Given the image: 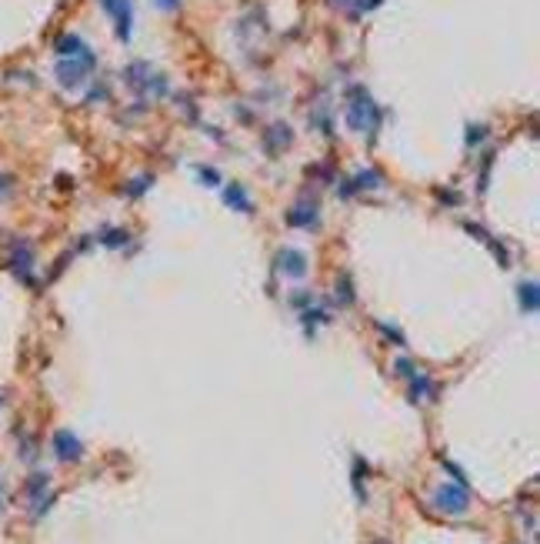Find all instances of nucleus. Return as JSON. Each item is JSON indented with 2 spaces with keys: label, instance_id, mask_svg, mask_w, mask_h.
<instances>
[{
  "label": "nucleus",
  "instance_id": "1",
  "mask_svg": "<svg viewBox=\"0 0 540 544\" xmlns=\"http://www.w3.org/2000/svg\"><path fill=\"white\" fill-rule=\"evenodd\" d=\"M344 97H347V127L353 134H374L384 114H380L377 101L370 97V90L360 87V84H351Z\"/></svg>",
  "mask_w": 540,
  "mask_h": 544
},
{
  "label": "nucleus",
  "instance_id": "2",
  "mask_svg": "<svg viewBox=\"0 0 540 544\" xmlns=\"http://www.w3.org/2000/svg\"><path fill=\"white\" fill-rule=\"evenodd\" d=\"M94 67H97V54L87 47V51L77 54V57H57L54 77H57V84H61L63 90H77L90 74H94Z\"/></svg>",
  "mask_w": 540,
  "mask_h": 544
},
{
  "label": "nucleus",
  "instance_id": "3",
  "mask_svg": "<svg viewBox=\"0 0 540 544\" xmlns=\"http://www.w3.org/2000/svg\"><path fill=\"white\" fill-rule=\"evenodd\" d=\"M124 84L134 94H153V97H163L167 94V80L161 74H153V67L147 61H134L124 67Z\"/></svg>",
  "mask_w": 540,
  "mask_h": 544
},
{
  "label": "nucleus",
  "instance_id": "4",
  "mask_svg": "<svg viewBox=\"0 0 540 544\" xmlns=\"http://www.w3.org/2000/svg\"><path fill=\"white\" fill-rule=\"evenodd\" d=\"M34 264H37L34 244L27 237H13L11 247H7V267L13 271V278L24 280L27 288H34Z\"/></svg>",
  "mask_w": 540,
  "mask_h": 544
},
{
  "label": "nucleus",
  "instance_id": "5",
  "mask_svg": "<svg viewBox=\"0 0 540 544\" xmlns=\"http://www.w3.org/2000/svg\"><path fill=\"white\" fill-rule=\"evenodd\" d=\"M103 13L113 20V30H117V40L127 44L130 34H134V7H130V0H101Z\"/></svg>",
  "mask_w": 540,
  "mask_h": 544
},
{
  "label": "nucleus",
  "instance_id": "6",
  "mask_svg": "<svg viewBox=\"0 0 540 544\" xmlns=\"http://www.w3.org/2000/svg\"><path fill=\"white\" fill-rule=\"evenodd\" d=\"M434 497H437V507L447 514H464L470 507V494H467L464 484H444V488H437Z\"/></svg>",
  "mask_w": 540,
  "mask_h": 544
},
{
  "label": "nucleus",
  "instance_id": "7",
  "mask_svg": "<svg viewBox=\"0 0 540 544\" xmlns=\"http://www.w3.org/2000/svg\"><path fill=\"white\" fill-rule=\"evenodd\" d=\"M287 224L290 228H301V230L320 228V207H317V201H297L287 211Z\"/></svg>",
  "mask_w": 540,
  "mask_h": 544
},
{
  "label": "nucleus",
  "instance_id": "8",
  "mask_svg": "<svg viewBox=\"0 0 540 544\" xmlns=\"http://www.w3.org/2000/svg\"><path fill=\"white\" fill-rule=\"evenodd\" d=\"M290 144H294V130H290V124H284V120H274V124L264 127V151L270 154V157L284 154Z\"/></svg>",
  "mask_w": 540,
  "mask_h": 544
},
{
  "label": "nucleus",
  "instance_id": "9",
  "mask_svg": "<svg viewBox=\"0 0 540 544\" xmlns=\"http://www.w3.org/2000/svg\"><path fill=\"white\" fill-rule=\"evenodd\" d=\"M277 271L284 278L301 280L307 274V257H303V251H297V247H280L277 251Z\"/></svg>",
  "mask_w": 540,
  "mask_h": 544
},
{
  "label": "nucleus",
  "instance_id": "10",
  "mask_svg": "<svg viewBox=\"0 0 540 544\" xmlns=\"http://www.w3.org/2000/svg\"><path fill=\"white\" fill-rule=\"evenodd\" d=\"M54 451H57L61 461H80L84 457V444L77 441V434H70V431H57L54 434Z\"/></svg>",
  "mask_w": 540,
  "mask_h": 544
},
{
  "label": "nucleus",
  "instance_id": "11",
  "mask_svg": "<svg viewBox=\"0 0 540 544\" xmlns=\"http://www.w3.org/2000/svg\"><path fill=\"white\" fill-rule=\"evenodd\" d=\"M224 201H227V207H234V211H240V214H253L251 194H247L244 184H237V180H230V184L224 187Z\"/></svg>",
  "mask_w": 540,
  "mask_h": 544
},
{
  "label": "nucleus",
  "instance_id": "12",
  "mask_svg": "<svg viewBox=\"0 0 540 544\" xmlns=\"http://www.w3.org/2000/svg\"><path fill=\"white\" fill-rule=\"evenodd\" d=\"M517 301H520V311H524V314H537V304H540L537 280H520V288H517Z\"/></svg>",
  "mask_w": 540,
  "mask_h": 544
},
{
  "label": "nucleus",
  "instance_id": "13",
  "mask_svg": "<svg viewBox=\"0 0 540 544\" xmlns=\"http://www.w3.org/2000/svg\"><path fill=\"white\" fill-rule=\"evenodd\" d=\"M54 51H57V57H77V54L87 51V44H84V37H77V34H61V37L54 40Z\"/></svg>",
  "mask_w": 540,
  "mask_h": 544
},
{
  "label": "nucleus",
  "instance_id": "14",
  "mask_svg": "<svg viewBox=\"0 0 540 544\" xmlns=\"http://www.w3.org/2000/svg\"><path fill=\"white\" fill-rule=\"evenodd\" d=\"M357 190H377L384 187V178H380V171H374V167H367V171H357L351 180Z\"/></svg>",
  "mask_w": 540,
  "mask_h": 544
},
{
  "label": "nucleus",
  "instance_id": "15",
  "mask_svg": "<svg viewBox=\"0 0 540 544\" xmlns=\"http://www.w3.org/2000/svg\"><path fill=\"white\" fill-rule=\"evenodd\" d=\"M47 484H51V478H47V474H34V478L27 481V494H30V501L37 505V511H40V501H44V494H47Z\"/></svg>",
  "mask_w": 540,
  "mask_h": 544
},
{
  "label": "nucleus",
  "instance_id": "16",
  "mask_svg": "<svg viewBox=\"0 0 540 544\" xmlns=\"http://www.w3.org/2000/svg\"><path fill=\"white\" fill-rule=\"evenodd\" d=\"M127 241H130V234H127L124 228H103L101 230V244H103V247H124Z\"/></svg>",
  "mask_w": 540,
  "mask_h": 544
},
{
  "label": "nucleus",
  "instance_id": "17",
  "mask_svg": "<svg viewBox=\"0 0 540 544\" xmlns=\"http://www.w3.org/2000/svg\"><path fill=\"white\" fill-rule=\"evenodd\" d=\"M434 394V384H430V378H424V374H414V384H410V397L414 401H424V397H430Z\"/></svg>",
  "mask_w": 540,
  "mask_h": 544
},
{
  "label": "nucleus",
  "instance_id": "18",
  "mask_svg": "<svg viewBox=\"0 0 540 544\" xmlns=\"http://www.w3.org/2000/svg\"><path fill=\"white\" fill-rule=\"evenodd\" d=\"M151 184H153L151 174H137V178H134V180H130V184L124 187V194H127V197H140V194L151 187Z\"/></svg>",
  "mask_w": 540,
  "mask_h": 544
},
{
  "label": "nucleus",
  "instance_id": "19",
  "mask_svg": "<svg viewBox=\"0 0 540 544\" xmlns=\"http://www.w3.org/2000/svg\"><path fill=\"white\" fill-rule=\"evenodd\" d=\"M197 180H201V184H207V187H217V184H220V171H217V167H211V164H201V167H197Z\"/></svg>",
  "mask_w": 540,
  "mask_h": 544
},
{
  "label": "nucleus",
  "instance_id": "20",
  "mask_svg": "<svg viewBox=\"0 0 540 544\" xmlns=\"http://www.w3.org/2000/svg\"><path fill=\"white\" fill-rule=\"evenodd\" d=\"M484 137H487V127H484V124H470V127H467V147H477Z\"/></svg>",
  "mask_w": 540,
  "mask_h": 544
},
{
  "label": "nucleus",
  "instance_id": "21",
  "mask_svg": "<svg viewBox=\"0 0 540 544\" xmlns=\"http://www.w3.org/2000/svg\"><path fill=\"white\" fill-rule=\"evenodd\" d=\"M13 187H17V180H13L11 174H0V204H4L7 197H11V194H13Z\"/></svg>",
  "mask_w": 540,
  "mask_h": 544
},
{
  "label": "nucleus",
  "instance_id": "22",
  "mask_svg": "<svg viewBox=\"0 0 540 544\" xmlns=\"http://www.w3.org/2000/svg\"><path fill=\"white\" fill-rule=\"evenodd\" d=\"M310 301H314V294H310V291H297L294 297H290V304H294L297 311H307V307H310Z\"/></svg>",
  "mask_w": 540,
  "mask_h": 544
},
{
  "label": "nucleus",
  "instance_id": "23",
  "mask_svg": "<svg viewBox=\"0 0 540 544\" xmlns=\"http://www.w3.org/2000/svg\"><path fill=\"white\" fill-rule=\"evenodd\" d=\"M153 7L163 13H174V11H180V0H153Z\"/></svg>",
  "mask_w": 540,
  "mask_h": 544
},
{
  "label": "nucleus",
  "instance_id": "24",
  "mask_svg": "<svg viewBox=\"0 0 540 544\" xmlns=\"http://www.w3.org/2000/svg\"><path fill=\"white\" fill-rule=\"evenodd\" d=\"M87 101L94 104V101H107V84H94V90L87 94Z\"/></svg>",
  "mask_w": 540,
  "mask_h": 544
},
{
  "label": "nucleus",
  "instance_id": "25",
  "mask_svg": "<svg viewBox=\"0 0 540 544\" xmlns=\"http://www.w3.org/2000/svg\"><path fill=\"white\" fill-rule=\"evenodd\" d=\"M380 0H357V11H353V17H360V13H370L374 7H377Z\"/></svg>",
  "mask_w": 540,
  "mask_h": 544
},
{
  "label": "nucleus",
  "instance_id": "26",
  "mask_svg": "<svg viewBox=\"0 0 540 544\" xmlns=\"http://www.w3.org/2000/svg\"><path fill=\"white\" fill-rule=\"evenodd\" d=\"M437 197L440 201H447V207H457V204H460V197H457L453 190H437Z\"/></svg>",
  "mask_w": 540,
  "mask_h": 544
},
{
  "label": "nucleus",
  "instance_id": "27",
  "mask_svg": "<svg viewBox=\"0 0 540 544\" xmlns=\"http://www.w3.org/2000/svg\"><path fill=\"white\" fill-rule=\"evenodd\" d=\"M397 371H401L403 378H414V374H417V371H414V364H410V361H403V357L397 361Z\"/></svg>",
  "mask_w": 540,
  "mask_h": 544
},
{
  "label": "nucleus",
  "instance_id": "28",
  "mask_svg": "<svg viewBox=\"0 0 540 544\" xmlns=\"http://www.w3.org/2000/svg\"><path fill=\"white\" fill-rule=\"evenodd\" d=\"M0 511H4V488H0Z\"/></svg>",
  "mask_w": 540,
  "mask_h": 544
}]
</instances>
